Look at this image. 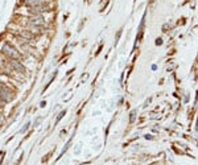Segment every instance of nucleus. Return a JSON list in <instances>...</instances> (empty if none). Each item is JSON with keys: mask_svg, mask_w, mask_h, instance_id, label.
Listing matches in <instances>:
<instances>
[{"mask_svg": "<svg viewBox=\"0 0 198 165\" xmlns=\"http://www.w3.org/2000/svg\"><path fill=\"white\" fill-rule=\"evenodd\" d=\"M29 22H31V24L33 25V26H41L42 24H44V17H42V16H34V17H31L29 19Z\"/></svg>", "mask_w": 198, "mask_h": 165, "instance_id": "2", "label": "nucleus"}, {"mask_svg": "<svg viewBox=\"0 0 198 165\" xmlns=\"http://www.w3.org/2000/svg\"><path fill=\"white\" fill-rule=\"evenodd\" d=\"M12 66H13L15 69H17L19 71H24V68H22V66L20 65V64H17V62H12Z\"/></svg>", "mask_w": 198, "mask_h": 165, "instance_id": "3", "label": "nucleus"}, {"mask_svg": "<svg viewBox=\"0 0 198 165\" xmlns=\"http://www.w3.org/2000/svg\"><path fill=\"white\" fill-rule=\"evenodd\" d=\"M3 52L5 53V54H8L9 57H12V58H17L19 57V53H16V50L12 48V46H9V45H4L3 46Z\"/></svg>", "mask_w": 198, "mask_h": 165, "instance_id": "1", "label": "nucleus"}]
</instances>
